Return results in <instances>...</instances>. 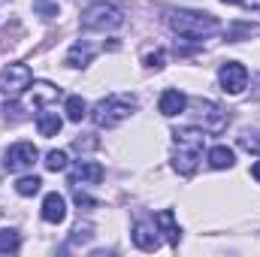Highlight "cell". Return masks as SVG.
I'll return each mask as SVG.
<instances>
[{
    "label": "cell",
    "instance_id": "4fadbf2b",
    "mask_svg": "<svg viewBox=\"0 0 260 257\" xmlns=\"http://www.w3.org/2000/svg\"><path fill=\"white\" fill-rule=\"evenodd\" d=\"M154 224H157V230L167 236V242H170V245H179V239H182V230H179V224H176V215H173L170 209L157 212Z\"/></svg>",
    "mask_w": 260,
    "mask_h": 257
},
{
    "label": "cell",
    "instance_id": "2e32d148",
    "mask_svg": "<svg viewBox=\"0 0 260 257\" xmlns=\"http://www.w3.org/2000/svg\"><path fill=\"white\" fill-rule=\"evenodd\" d=\"M233 148H227V145H215L212 151H209V164L215 167V170H230L233 167Z\"/></svg>",
    "mask_w": 260,
    "mask_h": 257
},
{
    "label": "cell",
    "instance_id": "30bf717a",
    "mask_svg": "<svg viewBox=\"0 0 260 257\" xmlns=\"http://www.w3.org/2000/svg\"><path fill=\"white\" fill-rule=\"evenodd\" d=\"M185 106H188V97H185L182 91H176V88L164 91V94H160V103H157L160 115H167V118H176L179 112H185Z\"/></svg>",
    "mask_w": 260,
    "mask_h": 257
},
{
    "label": "cell",
    "instance_id": "9a60e30c",
    "mask_svg": "<svg viewBox=\"0 0 260 257\" xmlns=\"http://www.w3.org/2000/svg\"><path fill=\"white\" fill-rule=\"evenodd\" d=\"M37 127H40V136L52 139V136H58V130H61V115H58V112H40V115H37Z\"/></svg>",
    "mask_w": 260,
    "mask_h": 257
},
{
    "label": "cell",
    "instance_id": "5bb4252c",
    "mask_svg": "<svg viewBox=\"0 0 260 257\" xmlns=\"http://www.w3.org/2000/svg\"><path fill=\"white\" fill-rule=\"evenodd\" d=\"M91 58H94V49H91L88 43H76V46H70V52H67V64L70 67H88Z\"/></svg>",
    "mask_w": 260,
    "mask_h": 257
},
{
    "label": "cell",
    "instance_id": "e0dca14e",
    "mask_svg": "<svg viewBox=\"0 0 260 257\" xmlns=\"http://www.w3.org/2000/svg\"><path fill=\"white\" fill-rule=\"evenodd\" d=\"M30 97H34V103H49V100H58L61 97V88H55L49 82H34Z\"/></svg>",
    "mask_w": 260,
    "mask_h": 257
},
{
    "label": "cell",
    "instance_id": "7a4b0ae2",
    "mask_svg": "<svg viewBox=\"0 0 260 257\" xmlns=\"http://www.w3.org/2000/svg\"><path fill=\"white\" fill-rule=\"evenodd\" d=\"M167 24L179 34V37H188V40H203L209 34H215L221 27V21L209 12H194V9H173L167 15Z\"/></svg>",
    "mask_w": 260,
    "mask_h": 257
},
{
    "label": "cell",
    "instance_id": "44dd1931",
    "mask_svg": "<svg viewBox=\"0 0 260 257\" xmlns=\"http://www.w3.org/2000/svg\"><path fill=\"white\" fill-rule=\"evenodd\" d=\"M18 245H21V239L15 230H0V254H12V251H18Z\"/></svg>",
    "mask_w": 260,
    "mask_h": 257
},
{
    "label": "cell",
    "instance_id": "cb8c5ba5",
    "mask_svg": "<svg viewBox=\"0 0 260 257\" xmlns=\"http://www.w3.org/2000/svg\"><path fill=\"white\" fill-rule=\"evenodd\" d=\"M91 230H94V227H91V224H85V227H82V224H79V227H76V230H73V245H79V242H91V236H94V233H91Z\"/></svg>",
    "mask_w": 260,
    "mask_h": 257
},
{
    "label": "cell",
    "instance_id": "6da1fadb",
    "mask_svg": "<svg viewBox=\"0 0 260 257\" xmlns=\"http://www.w3.org/2000/svg\"><path fill=\"white\" fill-rule=\"evenodd\" d=\"M176 136V148H173V170L179 176H191L203 157L206 148V130L200 127H182L173 133Z\"/></svg>",
    "mask_w": 260,
    "mask_h": 257
},
{
    "label": "cell",
    "instance_id": "ba28073f",
    "mask_svg": "<svg viewBox=\"0 0 260 257\" xmlns=\"http://www.w3.org/2000/svg\"><path fill=\"white\" fill-rule=\"evenodd\" d=\"M218 82L227 94H242L245 85H248V70L236 61H227V64L218 70Z\"/></svg>",
    "mask_w": 260,
    "mask_h": 257
},
{
    "label": "cell",
    "instance_id": "484cf974",
    "mask_svg": "<svg viewBox=\"0 0 260 257\" xmlns=\"http://www.w3.org/2000/svg\"><path fill=\"white\" fill-rule=\"evenodd\" d=\"M245 9H251V12H260V0H239Z\"/></svg>",
    "mask_w": 260,
    "mask_h": 257
},
{
    "label": "cell",
    "instance_id": "4316f807",
    "mask_svg": "<svg viewBox=\"0 0 260 257\" xmlns=\"http://www.w3.org/2000/svg\"><path fill=\"white\" fill-rule=\"evenodd\" d=\"M251 176H254V179H257V182H260V160H257V164H254V167H251Z\"/></svg>",
    "mask_w": 260,
    "mask_h": 257
},
{
    "label": "cell",
    "instance_id": "7c38bea8",
    "mask_svg": "<svg viewBox=\"0 0 260 257\" xmlns=\"http://www.w3.org/2000/svg\"><path fill=\"white\" fill-rule=\"evenodd\" d=\"M43 218L49 221V224H61L67 218V203L64 197L55 191V194H46V200H43Z\"/></svg>",
    "mask_w": 260,
    "mask_h": 257
},
{
    "label": "cell",
    "instance_id": "8992f818",
    "mask_svg": "<svg viewBox=\"0 0 260 257\" xmlns=\"http://www.w3.org/2000/svg\"><path fill=\"white\" fill-rule=\"evenodd\" d=\"M37 157H40V151H37V145H34V142H15V145H9V148H6L3 167H6L9 173H21V170H30Z\"/></svg>",
    "mask_w": 260,
    "mask_h": 257
},
{
    "label": "cell",
    "instance_id": "ac0fdd59",
    "mask_svg": "<svg viewBox=\"0 0 260 257\" xmlns=\"http://www.w3.org/2000/svg\"><path fill=\"white\" fill-rule=\"evenodd\" d=\"M64 112H67V118H70V121H76V124H79V121L88 115V103H85L82 97H76V94H73V97H67Z\"/></svg>",
    "mask_w": 260,
    "mask_h": 257
},
{
    "label": "cell",
    "instance_id": "7402d4cb",
    "mask_svg": "<svg viewBox=\"0 0 260 257\" xmlns=\"http://www.w3.org/2000/svg\"><path fill=\"white\" fill-rule=\"evenodd\" d=\"M34 12L43 15V18H55L58 15V3H52V0H34Z\"/></svg>",
    "mask_w": 260,
    "mask_h": 257
},
{
    "label": "cell",
    "instance_id": "3957f363",
    "mask_svg": "<svg viewBox=\"0 0 260 257\" xmlns=\"http://www.w3.org/2000/svg\"><path fill=\"white\" fill-rule=\"evenodd\" d=\"M136 109V97L133 94H109L103 100L94 103L91 118L97 127H118L121 121H127Z\"/></svg>",
    "mask_w": 260,
    "mask_h": 257
},
{
    "label": "cell",
    "instance_id": "8fae6325",
    "mask_svg": "<svg viewBox=\"0 0 260 257\" xmlns=\"http://www.w3.org/2000/svg\"><path fill=\"white\" fill-rule=\"evenodd\" d=\"M100 179H103V167L94 164V160H79L76 170L70 173V185H79V182H91V185H97Z\"/></svg>",
    "mask_w": 260,
    "mask_h": 257
},
{
    "label": "cell",
    "instance_id": "277c9868",
    "mask_svg": "<svg viewBox=\"0 0 260 257\" xmlns=\"http://www.w3.org/2000/svg\"><path fill=\"white\" fill-rule=\"evenodd\" d=\"M121 24H124V12L115 3H106V0L91 3L82 12V27H88V30H115Z\"/></svg>",
    "mask_w": 260,
    "mask_h": 257
},
{
    "label": "cell",
    "instance_id": "d6986e66",
    "mask_svg": "<svg viewBox=\"0 0 260 257\" xmlns=\"http://www.w3.org/2000/svg\"><path fill=\"white\" fill-rule=\"evenodd\" d=\"M40 188H43V179L40 176H24V179L15 182V191L21 194V197H34Z\"/></svg>",
    "mask_w": 260,
    "mask_h": 257
},
{
    "label": "cell",
    "instance_id": "9c48e42d",
    "mask_svg": "<svg viewBox=\"0 0 260 257\" xmlns=\"http://www.w3.org/2000/svg\"><path fill=\"white\" fill-rule=\"evenodd\" d=\"M157 233H160V230H157L154 221H136V224H133V242H136V248L154 251V248L160 245V236H157Z\"/></svg>",
    "mask_w": 260,
    "mask_h": 257
},
{
    "label": "cell",
    "instance_id": "83f0119b",
    "mask_svg": "<svg viewBox=\"0 0 260 257\" xmlns=\"http://www.w3.org/2000/svg\"><path fill=\"white\" fill-rule=\"evenodd\" d=\"M221 3H239V0H221Z\"/></svg>",
    "mask_w": 260,
    "mask_h": 257
},
{
    "label": "cell",
    "instance_id": "603a6c76",
    "mask_svg": "<svg viewBox=\"0 0 260 257\" xmlns=\"http://www.w3.org/2000/svg\"><path fill=\"white\" fill-rule=\"evenodd\" d=\"M142 64L151 67V70H160V67L167 64V52H164V49H157V52H148V55L142 58Z\"/></svg>",
    "mask_w": 260,
    "mask_h": 257
},
{
    "label": "cell",
    "instance_id": "d4e9b609",
    "mask_svg": "<svg viewBox=\"0 0 260 257\" xmlns=\"http://www.w3.org/2000/svg\"><path fill=\"white\" fill-rule=\"evenodd\" d=\"M73 200H76V206H79V209H82V206H88V209H94V206H97V200H94V197H88L85 191H79L76 185H73Z\"/></svg>",
    "mask_w": 260,
    "mask_h": 257
},
{
    "label": "cell",
    "instance_id": "52a82bcc",
    "mask_svg": "<svg viewBox=\"0 0 260 257\" xmlns=\"http://www.w3.org/2000/svg\"><path fill=\"white\" fill-rule=\"evenodd\" d=\"M197 115H200L206 133H221V130L227 127V121H230L227 109H221V106L212 103V100H197Z\"/></svg>",
    "mask_w": 260,
    "mask_h": 257
},
{
    "label": "cell",
    "instance_id": "ffe728a7",
    "mask_svg": "<svg viewBox=\"0 0 260 257\" xmlns=\"http://www.w3.org/2000/svg\"><path fill=\"white\" fill-rule=\"evenodd\" d=\"M43 164H46V170H52V173H64L70 160H67V151H58V148H55V151H49V154H46V160H43Z\"/></svg>",
    "mask_w": 260,
    "mask_h": 257
},
{
    "label": "cell",
    "instance_id": "5b68a950",
    "mask_svg": "<svg viewBox=\"0 0 260 257\" xmlns=\"http://www.w3.org/2000/svg\"><path fill=\"white\" fill-rule=\"evenodd\" d=\"M24 88H30V67L27 64H9L0 70V94L18 97V94H24Z\"/></svg>",
    "mask_w": 260,
    "mask_h": 257
},
{
    "label": "cell",
    "instance_id": "f1b7e54d",
    "mask_svg": "<svg viewBox=\"0 0 260 257\" xmlns=\"http://www.w3.org/2000/svg\"><path fill=\"white\" fill-rule=\"evenodd\" d=\"M0 3H6V0H0Z\"/></svg>",
    "mask_w": 260,
    "mask_h": 257
}]
</instances>
